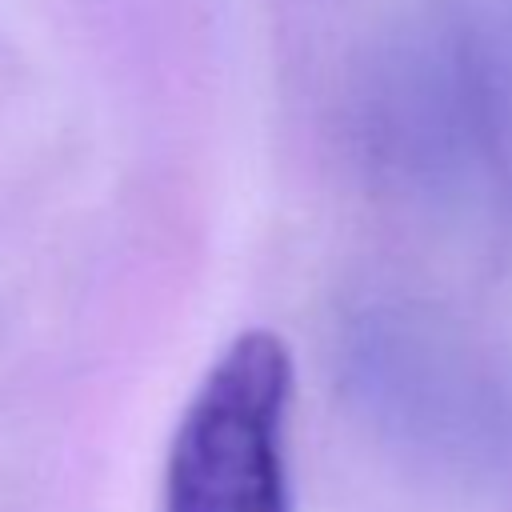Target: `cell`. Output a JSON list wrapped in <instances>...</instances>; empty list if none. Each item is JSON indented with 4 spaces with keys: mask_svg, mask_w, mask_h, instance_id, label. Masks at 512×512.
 <instances>
[{
    "mask_svg": "<svg viewBox=\"0 0 512 512\" xmlns=\"http://www.w3.org/2000/svg\"><path fill=\"white\" fill-rule=\"evenodd\" d=\"M288 404V344L272 328L236 332L180 412L164 512H288Z\"/></svg>",
    "mask_w": 512,
    "mask_h": 512,
    "instance_id": "obj_1",
    "label": "cell"
}]
</instances>
